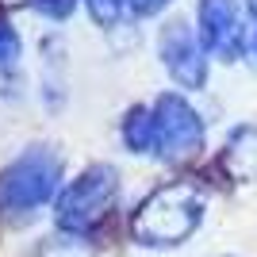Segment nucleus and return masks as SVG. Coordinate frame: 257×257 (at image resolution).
Wrapping results in <instances>:
<instances>
[{"instance_id": "obj_1", "label": "nucleus", "mask_w": 257, "mask_h": 257, "mask_svg": "<svg viewBox=\"0 0 257 257\" xmlns=\"http://www.w3.org/2000/svg\"><path fill=\"white\" fill-rule=\"evenodd\" d=\"M207 192L196 181H173L154 188L131 215V242L142 249H177L204 226Z\"/></svg>"}, {"instance_id": "obj_2", "label": "nucleus", "mask_w": 257, "mask_h": 257, "mask_svg": "<svg viewBox=\"0 0 257 257\" xmlns=\"http://www.w3.org/2000/svg\"><path fill=\"white\" fill-rule=\"evenodd\" d=\"M62 173L65 161L50 142H31L23 154H16L0 169V219H27L54 204L62 192Z\"/></svg>"}, {"instance_id": "obj_3", "label": "nucleus", "mask_w": 257, "mask_h": 257, "mask_svg": "<svg viewBox=\"0 0 257 257\" xmlns=\"http://www.w3.org/2000/svg\"><path fill=\"white\" fill-rule=\"evenodd\" d=\"M119 200V173L107 161H92L77 173L73 181L62 184V192L54 200V226L69 238H81L96 230L107 219V211Z\"/></svg>"}, {"instance_id": "obj_4", "label": "nucleus", "mask_w": 257, "mask_h": 257, "mask_svg": "<svg viewBox=\"0 0 257 257\" xmlns=\"http://www.w3.org/2000/svg\"><path fill=\"white\" fill-rule=\"evenodd\" d=\"M150 158L165 161V165H181V161L196 158L207 142L204 115L196 111V104L184 92H161L150 100Z\"/></svg>"}, {"instance_id": "obj_5", "label": "nucleus", "mask_w": 257, "mask_h": 257, "mask_svg": "<svg viewBox=\"0 0 257 257\" xmlns=\"http://www.w3.org/2000/svg\"><path fill=\"white\" fill-rule=\"evenodd\" d=\"M158 62L173 77V85L184 92H200L207 85V69H211V54L204 39L188 20H169L158 31Z\"/></svg>"}, {"instance_id": "obj_6", "label": "nucleus", "mask_w": 257, "mask_h": 257, "mask_svg": "<svg viewBox=\"0 0 257 257\" xmlns=\"http://www.w3.org/2000/svg\"><path fill=\"white\" fill-rule=\"evenodd\" d=\"M196 31L211 58L238 62L249 50L246 0H196Z\"/></svg>"}, {"instance_id": "obj_7", "label": "nucleus", "mask_w": 257, "mask_h": 257, "mask_svg": "<svg viewBox=\"0 0 257 257\" xmlns=\"http://www.w3.org/2000/svg\"><path fill=\"white\" fill-rule=\"evenodd\" d=\"M219 169L238 184L257 181V123H242L226 135L219 150Z\"/></svg>"}, {"instance_id": "obj_8", "label": "nucleus", "mask_w": 257, "mask_h": 257, "mask_svg": "<svg viewBox=\"0 0 257 257\" xmlns=\"http://www.w3.org/2000/svg\"><path fill=\"white\" fill-rule=\"evenodd\" d=\"M169 4L173 0H85L88 16L100 27H119V23H131V20H146V16L165 12Z\"/></svg>"}, {"instance_id": "obj_9", "label": "nucleus", "mask_w": 257, "mask_h": 257, "mask_svg": "<svg viewBox=\"0 0 257 257\" xmlns=\"http://www.w3.org/2000/svg\"><path fill=\"white\" fill-rule=\"evenodd\" d=\"M119 139L127 146L131 154H139V158H150V146H154V131H150V104H135L123 115L119 123Z\"/></svg>"}, {"instance_id": "obj_10", "label": "nucleus", "mask_w": 257, "mask_h": 257, "mask_svg": "<svg viewBox=\"0 0 257 257\" xmlns=\"http://www.w3.org/2000/svg\"><path fill=\"white\" fill-rule=\"evenodd\" d=\"M20 54H23V39H20V31H16L12 23L0 20V69H12V65L20 62Z\"/></svg>"}, {"instance_id": "obj_11", "label": "nucleus", "mask_w": 257, "mask_h": 257, "mask_svg": "<svg viewBox=\"0 0 257 257\" xmlns=\"http://www.w3.org/2000/svg\"><path fill=\"white\" fill-rule=\"evenodd\" d=\"M77 4H81V0H39V4H35V12H39V16H46V20H69Z\"/></svg>"}, {"instance_id": "obj_12", "label": "nucleus", "mask_w": 257, "mask_h": 257, "mask_svg": "<svg viewBox=\"0 0 257 257\" xmlns=\"http://www.w3.org/2000/svg\"><path fill=\"white\" fill-rule=\"evenodd\" d=\"M246 16H249V54L257 62V0H246Z\"/></svg>"}, {"instance_id": "obj_13", "label": "nucleus", "mask_w": 257, "mask_h": 257, "mask_svg": "<svg viewBox=\"0 0 257 257\" xmlns=\"http://www.w3.org/2000/svg\"><path fill=\"white\" fill-rule=\"evenodd\" d=\"M39 0H0V8H35Z\"/></svg>"}]
</instances>
